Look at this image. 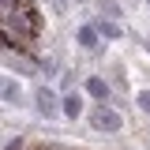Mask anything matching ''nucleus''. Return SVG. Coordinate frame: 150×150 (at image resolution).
Returning a JSON list of instances; mask_svg holds the SVG:
<instances>
[{"instance_id":"1","label":"nucleus","mask_w":150,"mask_h":150,"mask_svg":"<svg viewBox=\"0 0 150 150\" xmlns=\"http://www.w3.org/2000/svg\"><path fill=\"white\" fill-rule=\"evenodd\" d=\"M90 128L94 131H109V135H116V131L124 128V116L116 109H109V105H98V109L90 112Z\"/></svg>"},{"instance_id":"2","label":"nucleus","mask_w":150,"mask_h":150,"mask_svg":"<svg viewBox=\"0 0 150 150\" xmlns=\"http://www.w3.org/2000/svg\"><path fill=\"white\" fill-rule=\"evenodd\" d=\"M34 109L45 116V120H53V116H60V98H56L53 86H38L34 90Z\"/></svg>"},{"instance_id":"3","label":"nucleus","mask_w":150,"mask_h":150,"mask_svg":"<svg viewBox=\"0 0 150 150\" xmlns=\"http://www.w3.org/2000/svg\"><path fill=\"white\" fill-rule=\"evenodd\" d=\"M60 116H68V120L83 116V98H79V94H64V98H60Z\"/></svg>"},{"instance_id":"4","label":"nucleus","mask_w":150,"mask_h":150,"mask_svg":"<svg viewBox=\"0 0 150 150\" xmlns=\"http://www.w3.org/2000/svg\"><path fill=\"white\" fill-rule=\"evenodd\" d=\"M86 94H90L94 101H105V98H109V83H105L101 75H86Z\"/></svg>"},{"instance_id":"5","label":"nucleus","mask_w":150,"mask_h":150,"mask_svg":"<svg viewBox=\"0 0 150 150\" xmlns=\"http://www.w3.org/2000/svg\"><path fill=\"white\" fill-rule=\"evenodd\" d=\"M98 34L105 38V41H120V34H124V30H120V23H116V19H109V23L101 19V23H98Z\"/></svg>"},{"instance_id":"6","label":"nucleus","mask_w":150,"mask_h":150,"mask_svg":"<svg viewBox=\"0 0 150 150\" xmlns=\"http://www.w3.org/2000/svg\"><path fill=\"white\" fill-rule=\"evenodd\" d=\"M75 38H79L83 49H98V38H101V34H98V26H79V34H75Z\"/></svg>"},{"instance_id":"7","label":"nucleus","mask_w":150,"mask_h":150,"mask_svg":"<svg viewBox=\"0 0 150 150\" xmlns=\"http://www.w3.org/2000/svg\"><path fill=\"white\" fill-rule=\"evenodd\" d=\"M0 98H4L8 105H23V90H19V83L8 79V83H4V90H0Z\"/></svg>"},{"instance_id":"8","label":"nucleus","mask_w":150,"mask_h":150,"mask_svg":"<svg viewBox=\"0 0 150 150\" xmlns=\"http://www.w3.org/2000/svg\"><path fill=\"white\" fill-rule=\"evenodd\" d=\"M135 105H139L143 112H150V90H139V94H135Z\"/></svg>"},{"instance_id":"9","label":"nucleus","mask_w":150,"mask_h":150,"mask_svg":"<svg viewBox=\"0 0 150 150\" xmlns=\"http://www.w3.org/2000/svg\"><path fill=\"white\" fill-rule=\"evenodd\" d=\"M4 83H8V79H4V75H0V90H4Z\"/></svg>"}]
</instances>
